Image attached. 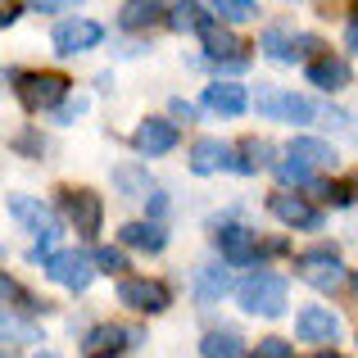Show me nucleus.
I'll return each mask as SVG.
<instances>
[{"mask_svg":"<svg viewBox=\"0 0 358 358\" xmlns=\"http://www.w3.org/2000/svg\"><path fill=\"white\" fill-rule=\"evenodd\" d=\"M241 308L254 317H281L286 313V277H277V272H254V277L241 281L236 290Z\"/></svg>","mask_w":358,"mask_h":358,"instance_id":"f257e3e1","label":"nucleus"},{"mask_svg":"<svg viewBox=\"0 0 358 358\" xmlns=\"http://www.w3.org/2000/svg\"><path fill=\"white\" fill-rule=\"evenodd\" d=\"M295 272H299V281H308V286L322 290V295H331V290H341L345 281H350V272H345V263H341L336 250H304L295 259Z\"/></svg>","mask_w":358,"mask_h":358,"instance_id":"f03ea898","label":"nucleus"},{"mask_svg":"<svg viewBox=\"0 0 358 358\" xmlns=\"http://www.w3.org/2000/svg\"><path fill=\"white\" fill-rule=\"evenodd\" d=\"M41 268H45V277H50L55 286H64V290H87L91 277H96V268H91V259L82 250H55Z\"/></svg>","mask_w":358,"mask_h":358,"instance_id":"7ed1b4c3","label":"nucleus"},{"mask_svg":"<svg viewBox=\"0 0 358 358\" xmlns=\"http://www.w3.org/2000/svg\"><path fill=\"white\" fill-rule=\"evenodd\" d=\"M191 173H200V177H209V173H245V159L231 155L227 141L200 136V141L191 145Z\"/></svg>","mask_w":358,"mask_h":358,"instance_id":"20e7f679","label":"nucleus"},{"mask_svg":"<svg viewBox=\"0 0 358 358\" xmlns=\"http://www.w3.org/2000/svg\"><path fill=\"white\" fill-rule=\"evenodd\" d=\"M18 96L27 109H50L69 96V78L64 73H18Z\"/></svg>","mask_w":358,"mask_h":358,"instance_id":"39448f33","label":"nucleus"},{"mask_svg":"<svg viewBox=\"0 0 358 358\" xmlns=\"http://www.w3.org/2000/svg\"><path fill=\"white\" fill-rule=\"evenodd\" d=\"M118 299L127 308H136V313H164L173 304V290L150 277H127V281H118Z\"/></svg>","mask_w":358,"mask_h":358,"instance_id":"423d86ee","label":"nucleus"},{"mask_svg":"<svg viewBox=\"0 0 358 358\" xmlns=\"http://www.w3.org/2000/svg\"><path fill=\"white\" fill-rule=\"evenodd\" d=\"M9 213H14L27 231H36L41 241L59 236V218H55V209H50V204H41V200H32V195H9Z\"/></svg>","mask_w":358,"mask_h":358,"instance_id":"0eeeda50","label":"nucleus"},{"mask_svg":"<svg viewBox=\"0 0 358 358\" xmlns=\"http://www.w3.org/2000/svg\"><path fill=\"white\" fill-rule=\"evenodd\" d=\"M268 209H272V218L286 222V227H299V231H317V227H322V213H317L313 204L304 200V195L277 191V195L268 200Z\"/></svg>","mask_w":358,"mask_h":358,"instance_id":"6e6552de","label":"nucleus"},{"mask_svg":"<svg viewBox=\"0 0 358 358\" xmlns=\"http://www.w3.org/2000/svg\"><path fill=\"white\" fill-rule=\"evenodd\" d=\"M64 213L78 227V236H96L100 222H105V204L96 191H64Z\"/></svg>","mask_w":358,"mask_h":358,"instance_id":"1a4fd4ad","label":"nucleus"},{"mask_svg":"<svg viewBox=\"0 0 358 358\" xmlns=\"http://www.w3.org/2000/svg\"><path fill=\"white\" fill-rule=\"evenodd\" d=\"M259 114L281 118V122H313L317 109L295 91H259Z\"/></svg>","mask_w":358,"mask_h":358,"instance_id":"9d476101","label":"nucleus"},{"mask_svg":"<svg viewBox=\"0 0 358 358\" xmlns=\"http://www.w3.org/2000/svg\"><path fill=\"white\" fill-rule=\"evenodd\" d=\"M100 41H105V27H100L96 18H69V23L55 27V50L59 55H82Z\"/></svg>","mask_w":358,"mask_h":358,"instance_id":"9b49d317","label":"nucleus"},{"mask_svg":"<svg viewBox=\"0 0 358 358\" xmlns=\"http://www.w3.org/2000/svg\"><path fill=\"white\" fill-rule=\"evenodd\" d=\"M295 331H299V341H308V345H336L341 317H336L331 308H322V304H308L304 313L295 317Z\"/></svg>","mask_w":358,"mask_h":358,"instance_id":"f8f14e48","label":"nucleus"},{"mask_svg":"<svg viewBox=\"0 0 358 358\" xmlns=\"http://www.w3.org/2000/svg\"><path fill=\"white\" fill-rule=\"evenodd\" d=\"M131 341H136V331H127V327H91V336L82 341V358H118Z\"/></svg>","mask_w":358,"mask_h":358,"instance_id":"ddd939ff","label":"nucleus"},{"mask_svg":"<svg viewBox=\"0 0 358 358\" xmlns=\"http://www.w3.org/2000/svg\"><path fill=\"white\" fill-rule=\"evenodd\" d=\"M218 250H222V259L236 263V268L259 263V236H254L250 227H241V222H231V227L218 231Z\"/></svg>","mask_w":358,"mask_h":358,"instance_id":"4468645a","label":"nucleus"},{"mask_svg":"<svg viewBox=\"0 0 358 358\" xmlns=\"http://www.w3.org/2000/svg\"><path fill=\"white\" fill-rule=\"evenodd\" d=\"M131 145H136V155L155 159V155H168V150L177 145V122L168 118H145L136 127V136H131Z\"/></svg>","mask_w":358,"mask_h":358,"instance_id":"2eb2a0df","label":"nucleus"},{"mask_svg":"<svg viewBox=\"0 0 358 358\" xmlns=\"http://www.w3.org/2000/svg\"><path fill=\"white\" fill-rule=\"evenodd\" d=\"M204 109L222 118H236L250 109V91L236 87V82H213V87H204Z\"/></svg>","mask_w":358,"mask_h":358,"instance_id":"dca6fc26","label":"nucleus"},{"mask_svg":"<svg viewBox=\"0 0 358 358\" xmlns=\"http://www.w3.org/2000/svg\"><path fill=\"white\" fill-rule=\"evenodd\" d=\"M204 32V50H209V59H227V69H245V45H241V36L236 32H227V27H218V23H204L200 27Z\"/></svg>","mask_w":358,"mask_h":358,"instance_id":"f3484780","label":"nucleus"},{"mask_svg":"<svg viewBox=\"0 0 358 358\" xmlns=\"http://www.w3.org/2000/svg\"><path fill=\"white\" fill-rule=\"evenodd\" d=\"M317 36H281V32H268L263 36V50L272 55L277 64H295V59H308V55L317 50Z\"/></svg>","mask_w":358,"mask_h":358,"instance_id":"a211bd4d","label":"nucleus"},{"mask_svg":"<svg viewBox=\"0 0 358 358\" xmlns=\"http://www.w3.org/2000/svg\"><path fill=\"white\" fill-rule=\"evenodd\" d=\"M350 64L345 59H331V55H322V59H308V87L317 91H345L350 87Z\"/></svg>","mask_w":358,"mask_h":358,"instance_id":"6ab92c4d","label":"nucleus"},{"mask_svg":"<svg viewBox=\"0 0 358 358\" xmlns=\"http://www.w3.org/2000/svg\"><path fill=\"white\" fill-rule=\"evenodd\" d=\"M118 241L127 245V250H145V254H159L168 245V231L159 227V222H127V227L118 231Z\"/></svg>","mask_w":358,"mask_h":358,"instance_id":"aec40b11","label":"nucleus"},{"mask_svg":"<svg viewBox=\"0 0 358 358\" xmlns=\"http://www.w3.org/2000/svg\"><path fill=\"white\" fill-rule=\"evenodd\" d=\"M290 159H295V164H304L308 173H313V168H327L336 159V150L327 145V141H313V136H295L290 141Z\"/></svg>","mask_w":358,"mask_h":358,"instance_id":"412c9836","label":"nucleus"},{"mask_svg":"<svg viewBox=\"0 0 358 358\" xmlns=\"http://www.w3.org/2000/svg\"><path fill=\"white\" fill-rule=\"evenodd\" d=\"M200 354L204 358H245V341L236 331H209L200 341Z\"/></svg>","mask_w":358,"mask_h":358,"instance_id":"4be33fe9","label":"nucleus"},{"mask_svg":"<svg viewBox=\"0 0 358 358\" xmlns=\"http://www.w3.org/2000/svg\"><path fill=\"white\" fill-rule=\"evenodd\" d=\"M0 341H9V345H36L41 341V331H36V322H27V317H18V313H0Z\"/></svg>","mask_w":358,"mask_h":358,"instance_id":"5701e85b","label":"nucleus"},{"mask_svg":"<svg viewBox=\"0 0 358 358\" xmlns=\"http://www.w3.org/2000/svg\"><path fill=\"white\" fill-rule=\"evenodd\" d=\"M159 14H168L164 5H155V0H131V5H122V14H118V23L122 27H131V32H136V27H150V23H159Z\"/></svg>","mask_w":358,"mask_h":358,"instance_id":"b1692460","label":"nucleus"},{"mask_svg":"<svg viewBox=\"0 0 358 358\" xmlns=\"http://www.w3.org/2000/svg\"><path fill=\"white\" fill-rule=\"evenodd\" d=\"M195 295H200L204 304L222 299V295H227V272H222V268H200V281H195Z\"/></svg>","mask_w":358,"mask_h":358,"instance_id":"393cba45","label":"nucleus"},{"mask_svg":"<svg viewBox=\"0 0 358 358\" xmlns=\"http://www.w3.org/2000/svg\"><path fill=\"white\" fill-rule=\"evenodd\" d=\"M0 304H18L23 313H36V308H41V304H36V299L27 295L23 286H18L14 277H5V272H0Z\"/></svg>","mask_w":358,"mask_h":358,"instance_id":"a878e982","label":"nucleus"},{"mask_svg":"<svg viewBox=\"0 0 358 358\" xmlns=\"http://www.w3.org/2000/svg\"><path fill=\"white\" fill-rule=\"evenodd\" d=\"M213 14H218L222 23H245V18L259 14V5H254V0H218V5H213Z\"/></svg>","mask_w":358,"mask_h":358,"instance_id":"bb28decb","label":"nucleus"},{"mask_svg":"<svg viewBox=\"0 0 358 358\" xmlns=\"http://www.w3.org/2000/svg\"><path fill=\"white\" fill-rule=\"evenodd\" d=\"M168 23H173L177 32H186V27H204V9L200 5H173V9H168Z\"/></svg>","mask_w":358,"mask_h":358,"instance_id":"cd10ccee","label":"nucleus"},{"mask_svg":"<svg viewBox=\"0 0 358 358\" xmlns=\"http://www.w3.org/2000/svg\"><path fill=\"white\" fill-rule=\"evenodd\" d=\"M254 358H295V345H290V341H281V336H268V341H259Z\"/></svg>","mask_w":358,"mask_h":358,"instance_id":"c85d7f7f","label":"nucleus"},{"mask_svg":"<svg viewBox=\"0 0 358 358\" xmlns=\"http://www.w3.org/2000/svg\"><path fill=\"white\" fill-rule=\"evenodd\" d=\"M245 155H250V159H245V173H259V168L272 159V145H268V141H245Z\"/></svg>","mask_w":358,"mask_h":358,"instance_id":"c756f323","label":"nucleus"},{"mask_svg":"<svg viewBox=\"0 0 358 358\" xmlns=\"http://www.w3.org/2000/svg\"><path fill=\"white\" fill-rule=\"evenodd\" d=\"M277 177H281V182H295V186H308V182H313V173H308V168L304 164H295V159H286V164H277Z\"/></svg>","mask_w":358,"mask_h":358,"instance_id":"7c9ffc66","label":"nucleus"},{"mask_svg":"<svg viewBox=\"0 0 358 358\" xmlns=\"http://www.w3.org/2000/svg\"><path fill=\"white\" fill-rule=\"evenodd\" d=\"M91 263H100L96 272H122L127 268V259H122V250H114V245H105V250H96V259Z\"/></svg>","mask_w":358,"mask_h":358,"instance_id":"2f4dec72","label":"nucleus"},{"mask_svg":"<svg viewBox=\"0 0 358 358\" xmlns=\"http://www.w3.org/2000/svg\"><path fill=\"white\" fill-rule=\"evenodd\" d=\"M118 182H122V186H127V191H131V195H150V186H145V182H141V173H136V168H118Z\"/></svg>","mask_w":358,"mask_h":358,"instance_id":"473e14b6","label":"nucleus"},{"mask_svg":"<svg viewBox=\"0 0 358 358\" xmlns=\"http://www.w3.org/2000/svg\"><path fill=\"white\" fill-rule=\"evenodd\" d=\"M78 114H87V100H64V105L55 109V122H73Z\"/></svg>","mask_w":358,"mask_h":358,"instance_id":"72a5a7b5","label":"nucleus"},{"mask_svg":"<svg viewBox=\"0 0 358 358\" xmlns=\"http://www.w3.org/2000/svg\"><path fill=\"white\" fill-rule=\"evenodd\" d=\"M345 45H350V50H358V18H354L350 27H345Z\"/></svg>","mask_w":358,"mask_h":358,"instance_id":"f704fd0d","label":"nucleus"},{"mask_svg":"<svg viewBox=\"0 0 358 358\" xmlns=\"http://www.w3.org/2000/svg\"><path fill=\"white\" fill-rule=\"evenodd\" d=\"M14 18H18V9H0V27H9Z\"/></svg>","mask_w":358,"mask_h":358,"instance_id":"c9c22d12","label":"nucleus"},{"mask_svg":"<svg viewBox=\"0 0 358 358\" xmlns=\"http://www.w3.org/2000/svg\"><path fill=\"white\" fill-rule=\"evenodd\" d=\"M313 358H341V354H336V350H322V354H313Z\"/></svg>","mask_w":358,"mask_h":358,"instance_id":"e433bc0d","label":"nucleus"},{"mask_svg":"<svg viewBox=\"0 0 358 358\" xmlns=\"http://www.w3.org/2000/svg\"><path fill=\"white\" fill-rule=\"evenodd\" d=\"M32 358H59V354H50V350H41V354H32Z\"/></svg>","mask_w":358,"mask_h":358,"instance_id":"4c0bfd02","label":"nucleus"},{"mask_svg":"<svg viewBox=\"0 0 358 358\" xmlns=\"http://www.w3.org/2000/svg\"><path fill=\"white\" fill-rule=\"evenodd\" d=\"M354 286H358V281H354Z\"/></svg>","mask_w":358,"mask_h":358,"instance_id":"58836bf2","label":"nucleus"},{"mask_svg":"<svg viewBox=\"0 0 358 358\" xmlns=\"http://www.w3.org/2000/svg\"><path fill=\"white\" fill-rule=\"evenodd\" d=\"M0 254H5V250H0Z\"/></svg>","mask_w":358,"mask_h":358,"instance_id":"ea45409f","label":"nucleus"}]
</instances>
